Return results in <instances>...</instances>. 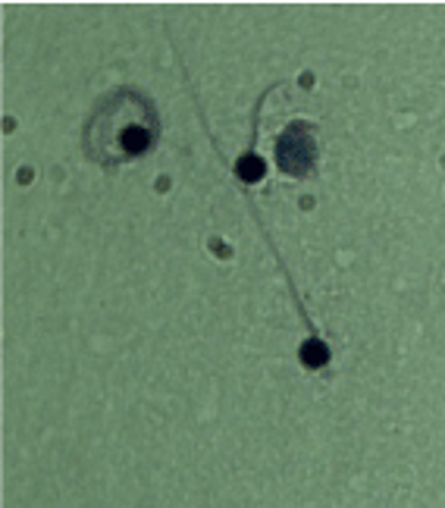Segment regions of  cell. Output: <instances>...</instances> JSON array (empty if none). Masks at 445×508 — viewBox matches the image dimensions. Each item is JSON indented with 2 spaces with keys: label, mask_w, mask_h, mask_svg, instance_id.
<instances>
[{
  "label": "cell",
  "mask_w": 445,
  "mask_h": 508,
  "mask_svg": "<svg viewBox=\"0 0 445 508\" xmlns=\"http://www.w3.org/2000/svg\"><path fill=\"white\" fill-rule=\"evenodd\" d=\"M301 358H305L307 367H323V364H326V358H329L326 355V345H320L317 339H311V342L301 349Z\"/></svg>",
  "instance_id": "3957f363"
},
{
  "label": "cell",
  "mask_w": 445,
  "mask_h": 508,
  "mask_svg": "<svg viewBox=\"0 0 445 508\" xmlns=\"http://www.w3.org/2000/svg\"><path fill=\"white\" fill-rule=\"evenodd\" d=\"M160 132V119L154 104L132 88L113 91L98 104L85 126V154L98 163L113 166L141 157Z\"/></svg>",
  "instance_id": "6da1fadb"
},
{
  "label": "cell",
  "mask_w": 445,
  "mask_h": 508,
  "mask_svg": "<svg viewBox=\"0 0 445 508\" xmlns=\"http://www.w3.org/2000/svg\"><path fill=\"white\" fill-rule=\"evenodd\" d=\"M301 132H305L301 126L286 129V135H282V142H279V151H276L282 170L292 173V176H305V173L311 170V160H314L311 135H301Z\"/></svg>",
  "instance_id": "7a4b0ae2"
}]
</instances>
